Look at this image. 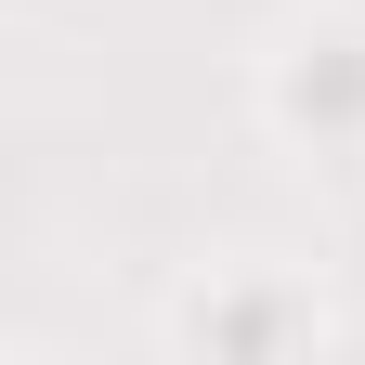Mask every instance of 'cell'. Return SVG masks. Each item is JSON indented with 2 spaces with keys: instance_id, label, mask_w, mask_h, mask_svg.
<instances>
[{
  "instance_id": "obj_1",
  "label": "cell",
  "mask_w": 365,
  "mask_h": 365,
  "mask_svg": "<svg viewBox=\"0 0 365 365\" xmlns=\"http://www.w3.org/2000/svg\"><path fill=\"white\" fill-rule=\"evenodd\" d=\"M300 118H313V130H352V118H365V53L300 66Z\"/></svg>"
}]
</instances>
